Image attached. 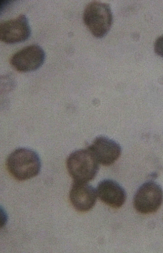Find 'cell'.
Listing matches in <instances>:
<instances>
[{"label":"cell","instance_id":"1","mask_svg":"<svg viewBox=\"0 0 163 253\" xmlns=\"http://www.w3.org/2000/svg\"><path fill=\"white\" fill-rule=\"evenodd\" d=\"M41 160L36 151L19 148L13 151L6 160V168L16 180L32 179L41 170Z\"/></svg>","mask_w":163,"mask_h":253},{"label":"cell","instance_id":"2","mask_svg":"<svg viewBox=\"0 0 163 253\" xmlns=\"http://www.w3.org/2000/svg\"><path fill=\"white\" fill-rule=\"evenodd\" d=\"M99 164L89 149L74 151L66 161L68 172L76 182L93 180L99 172Z\"/></svg>","mask_w":163,"mask_h":253},{"label":"cell","instance_id":"3","mask_svg":"<svg viewBox=\"0 0 163 253\" xmlns=\"http://www.w3.org/2000/svg\"><path fill=\"white\" fill-rule=\"evenodd\" d=\"M83 21L93 36L97 38H104L112 26V11L106 3L91 1L84 9Z\"/></svg>","mask_w":163,"mask_h":253},{"label":"cell","instance_id":"4","mask_svg":"<svg viewBox=\"0 0 163 253\" xmlns=\"http://www.w3.org/2000/svg\"><path fill=\"white\" fill-rule=\"evenodd\" d=\"M163 203L162 187L154 181L144 183L134 195V209L143 214L157 212Z\"/></svg>","mask_w":163,"mask_h":253},{"label":"cell","instance_id":"5","mask_svg":"<svg viewBox=\"0 0 163 253\" xmlns=\"http://www.w3.org/2000/svg\"><path fill=\"white\" fill-rule=\"evenodd\" d=\"M45 60V52L41 46L31 44L15 53L11 59V66L18 72L28 73L41 68Z\"/></svg>","mask_w":163,"mask_h":253},{"label":"cell","instance_id":"6","mask_svg":"<svg viewBox=\"0 0 163 253\" xmlns=\"http://www.w3.org/2000/svg\"><path fill=\"white\" fill-rule=\"evenodd\" d=\"M0 26V38L6 44L22 42L31 36V26L25 15L1 23Z\"/></svg>","mask_w":163,"mask_h":253},{"label":"cell","instance_id":"7","mask_svg":"<svg viewBox=\"0 0 163 253\" xmlns=\"http://www.w3.org/2000/svg\"><path fill=\"white\" fill-rule=\"evenodd\" d=\"M88 149L97 162L105 166H111L116 163L122 153V149L118 143L103 136L95 138Z\"/></svg>","mask_w":163,"mask_h":253},{"label":"cell","instance_id":"8","mask_svg":"<svg viewBox=\"0 0 163 253\" xmlns=\"http://www.w3.org/2000/svg\"><path fill=\"white\" fill-rule=\"evenodd\" d=\"M97 195L96 189L87 183L74 181L69 198L75 209L79 212H85L95 206Z\"/></svg>","mask_w":163,"mask_h":253},{"label":"cell","instance_id":"9","mask_svg":"<svg viewBox=\"0 0 163 253\" xmlns=\"http://www.w3.org/2000/svg\"><path fill=\"white\" fill-rule=\"evenodd\" d=\"M97 194L102 202L114 208L122 207L127 200L124 189L112 179L101 181L98 185Z\"/></svg>","mask_w":163,"mask_h":253},{"label":"cell","instance_id":"10","mask_svg":"<svg viewBox=\"0 0 163 253\" xmlns=\"http://www.w3.org/2000/svg\"><path fill=\"white\" fill-rule=\"evenodd\" d=\"M154 51L156 54L163 58V35L159 37L155 42Z\"/></svg>","mask_w":163,"mask_h":253}]
</instances>
